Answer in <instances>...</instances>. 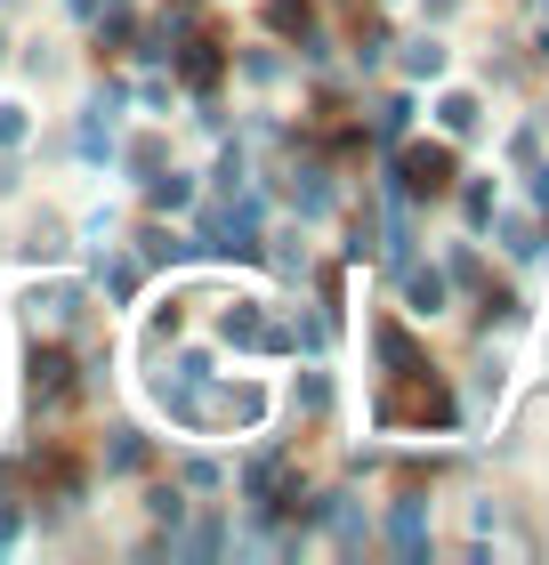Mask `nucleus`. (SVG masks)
Wrapping results in <instances>:
<instances>
[{"label":"nucleus","instance_id":"1","mask_svg":"<svg viewBox=\"0 0 549 565\" xmlns=\"http://www.w3.org/2000/svg\"><path fill=\"white\" fill-rule=\"evenodd\" d=\"M477 121V97H444V130H468Z\"/></svg>","mask_w":549,"mask_h":565}]
</instances>
